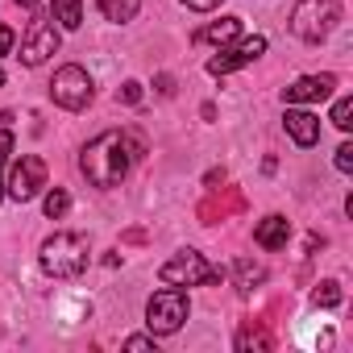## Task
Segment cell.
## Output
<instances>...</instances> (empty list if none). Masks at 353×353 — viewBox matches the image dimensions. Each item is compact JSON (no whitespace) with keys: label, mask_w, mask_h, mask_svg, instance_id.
Returning a JSON list of instances; mask_svg holds the SVG:
<instances>
[{"label":"cell","mask_w":353,"mask_h":353,"mask_svg":"<svg viewBox=\"0 0 353 353\" xmlns=\"http://www.w3.org/2000/svg\"><path fill=\"white\" fill-rule=\"evenodd\" d=\"M141 154H145L141 133L108 129V133H100L96 141H88V150L79 154V170L88 174V183H92V188H117Z\"/></svg>","instance_id":"obj_1"},{"label":"cell","mask_w":353,"mask_h":353,"mask_svg":"<svg viewBox=\"0 0 353 353\" xmlns=\"http://www.w3.org/2000/svg\"><path fill=\"white\" fill-rule=\"evenodd\" d=\"M88 262H92L88 237H79V233H54L42 245V270L50 279H79L88 270Z\"/></svg>","instance_id":"obj_2"},{"label":"cell","mask_w":353,"mask_h":353,"mask_svg":"<svg viewBox=\"0 0 353 353\" xmlns=\"http://www.w3.org/2000/svg\"><path fill=\"white\" fill-rule=\"evenodd\" d=\"M341 21V0H299L291 9V30L303 42H320L336 30Z\"/></svg>","instance_id":"obj_3"},{"label":"cell","mask_w":353,"mask_h":353,"mask_svg":"<svg viewBox=\"0 0 353 353\" xmlns=\"http://www.w3.org/2000/svg\"><path fill=\"white\" fill-rule=\"evenodd\" d=\"M158 279L170 287H208V283H221V266H212L204 254H179L158 270Z\"/></svg>","instance_id":"obj_4"},{"label":"cell","mask_w":353,"mask_h":353,"mask_svg":"<svg viewBox=\"0 0 353 353\" xmlns=\"http://www.w3.org/2000/svg\"><path fill=\"white\" fill-rule=\"evenodd\" d=\"M188 320V295L183 291H158L150 303H145V324L154 336H170V332H179Z\"/></svg>","instance_id":"obj_5"},{"label":"cell","mask_w":353,"mask_h":353,"mask_svg":"<svg viewBox=\"0 0 353 353\" xmlns=\"http://www.w3.org/2000/svg\"><path fill=\"white\" fill-rule=\"evenodd\" d=\"M50 96H54V104L67 108V112L88 108V100H92V79H88V71L75 67V63H71V67H59L54 79H50Z\"/></svg>","instance_id":"obj_6"},{"label":"cell","mask_w":353,"mask_h":353,"mask_svg":"<svg viewBox=\"0 0 353 353\" xmlns=\"http://www.w3.org/2000/svg\"><path fill=\"white\" fill-rule=\"evenodd\" d=\"M42 188H46V162H42L38 154H26V158L13 166V174H9V196L26 204V200H34Z\"/></svg>","instance_id":"obj_7"},{"label":"cell","mask_w":353,"mask_h":353,"mask_svg":"<svg viewBox=\"0 0 353 353\" xmlns=\"http://www.w3.org/2000/svg\"><path fill=\"white\" fill-rule=\"evenodd\" d=\"M54 50H59V30H54L46 17L30 21L26 42H21V63H26V67H38V63H46Z\"/></svg>","instance_id":"obj_8"},{"label":"cell","mask_w":353,"mask_h":353,"mask_svg":"<svg viewBox=\"0 0 353 353\" xmlns=\"http://www.w3.org/2000/svg\"><path fill=\"white\" fill-rule=\"evenodd\" d=\"M258 54H266V38H245L241 46L212 54V59H208V75H229V71H237V67H250Z\"/></svg>","instance_id":"obj_9"},{"label":"cell","mask_w":353,"mask_h":353,"mask_svg":"<svg viewBox=\"0 0 353 353\" xmlns=\"http://www.w3.org/2000/svg\"><path fill=\"white\" fill-rule=\"evenodd\" d=\"M332 88H336V75H303L291 88H283V100L287 104H312V100H328Z\"/></svg>","instance_id":"obj_10"},{"label":"cell","mask_w":353,"mask_h":353,"mask_svg":"<svg viewBox=\"0 0 353 353\" xmlns=\"http://www.w3.org/2000/svg\"><path fill=\"white\" fill-rule=\"evenodd\" d=\"M283 125H287V133L295 137V145H303V150L320 141V121H316L312 112H291V108H287Z\"/></svg>","instance_id":"obj_11"},{"label":"cell","mask_w":353,"mask_h":353,"mask_svg":"<svg viewBox=\"0 0 353 353\" xmlns=\"http://www.w3.org/2000/svg\"><path fill=\"white\" fill-rule=\"evenodd\" d=\"M287 237H291V221H283V216H266V221L254 229V241H258L262 250H283Z\"/></svg>","instance_id":"obj_12"},{"label":"cell","mask_w":353,"mask_h":353,"mask_svg":"<svg viewBox=\"0 0 353 353\" xmlns=\"http://www.w3.org/2000/svg\"><path fill=\"white\" fill-rule=\"evenodd\" d=\"M237 34H241V17H221L216 26L200 30V34H196V42H221V46H225V42H233Z\"/></svg>","instance_id":"obj_13"},{"label":"cell","mask_w":353,"mask_h":353,"mask_svg":"<svg viewBox=\"0 0 353 353\" xmlns=\"http://www.w3.org/2000/svg\"><path fill=\"white\" fill-rule=\"evenodd\" d=\"M50 13H54V21L63 30H79L83 26V5H79V0H54Z\"/></svg>","instance_id":"obj_14"},{"label":"cell","mask_w":353,"mask_h":353,"mask_svg":"<svg viewBox=\"0 0 353 353\" xmlns=\"http://www.w3.org/2000/svg\"><path fill=\"white\" fill-rule=\"evenodd\" d=\"M141 9V0H100V13L108 21H133Z\"/></svg>","instance_id":"obj_15"},{"label":"cell","mask_w":353,"mask_h":353,"mask_svg":"<svg viewBox=\"0 0 353 353\" xmlns=\"http://www.w3.org/2000/svg\"><path fill=\"white\" fill-rule=\"evenodd\" d=\"M42 208H46V216H50V221H59V216H67V212H71V196H67L63 188H54V192L46 196V204H42Z\"/></svg>","instance_id":"obj_16"},{"label":"cell","mask_w":353,"mask_h":353,"mask_svg":"<svg viewBox=\"0 0 353 353\" xmlns=\"http://www.w3.org/2000/svg\"><path fill=\"white\" fill-rule=\"evenodd\" d=\"M262 279H266V270H262L258 262H250V258H241V262H237V283H241V291H250V287H254V283H262Z\"/></svg>","instance_id":"obj_17"},{"label":"cell","mask_w":353,"mask_h":353,"mask_svg":"<svg viewBox=\"0 0 353 353\" xmlns=\"http://www.w3.org/2000/svg\"><path fill=\"white\" fill-rule=\"evenodd\" d=\"M312 303H316V307H336V303H341V287H336L332 279L320 283V287L312 291Z\"/></svg>","instance_id":"obj_18"},{"label":"cell","mask_w":353,"mask_h":353,"mask_svg":"<svg viewBox=\"0 0 353 353\" xmlns=\"http://www.w3.org/2000/svg\"><path fill=\"white\" fill-rule=\"evenodd\" d=\"M332 125H336V129H349V125H353V100H349V96L336 100V108H332Z\"/></svg>","instance_id":"obj_19"},{"label":"cell","mask_w":353,"mask_h":353,"mask_svg":"<svg viewBox=\"0 0 353 353\" xmlns=\"http://www.w3.org/2000/svg\"><path fill=\"white\" fill-rule=\"evenodd\" d=\"M237 349H270V336H266V332H254V328H245V332L237 336Z\"/></svg>","instance_id":"obj_20"},{"label":"cell","mask_w":353,"mask_h":353,"mask_svg":"<svg viewBox=\"0 0 353 353\" xmlns=\"http://www.w3.org/2000/svg\"><path fill=\"white\" fill-rule=\"evenodd\" d=\"M336 170H345V174L353 170V145H349V141H345V145L336 150Z\"/></svg>","instance_id":"obj_21"},{"label":"cell","mask_w":353,"mask_h":353,"mask_svg":"<svg viewBox=\"0 0 353 353\" xmlns=\"http://www.w3.org/2000/svg\"><path fill=\"white\" fill-rule=\"evenodd\" d=\"M9 150H13V133H9V129H0V170H5ZM0 188H5V183H0ZM0 196H5V192H0Z\"/></svg>","instance_id":"obj_22"},{"label":"cell","mask_w":353,"mask_h":353,"mask_svg":"<svg viewBox=\"0 0 353 353\" xmlns=\"http://www.w3.org/2000/svg\"><path fill=\"white\" fill-rule=\"evenodd\" d=\"M13 38H17V34H13L9 26H0V59H5V54L13 50Z\"/></svg>","instance_id":"obj_23"},{"label":"cell","mask_w":353,"mask_h":353,"mask_svg":"<svg viewBox=\"0 0 353 353\" xmlns=\"http://www.w3.org/2000/svg\"><path fill=\"white\" fill-rule=\"evenodd\" d=\"M117 96H121L125 104H137V100H141V88H137V83H125V88H121Z\"/></svg>","instance_id":"obj_24"},{"label":"cell","mask_w":353,"mask_h":353,"mask_svg":"<svg viewBox=\"0 0 353 353\" xmlns=\"http://www.w3.org/2000/svg\"><path fill=\"white\" fill-rule=\"evenodd\" d=\"M183 5H188V9H200V13H208V9H216V5H221V0H183Z\"/></svg>","instance_id":"obj_25"},{"label":"cell","mask_w":353,"mask_h":353,"mask_svg":"<svg viewBox=\"0 0 353 353\" xmlns=\"http://www.w3.org/2000/svg\"><path fill=\"white\" fill-rule=\"evenodd\" d=\"M125 349H154V341H150V336H129Z\"/></svg>","instance_id":"obj_26"},{"label":"cell","mask_w":353,"mask_h":353,"mask_svg":"<svg viewBox=\"0 0 353 353\" xmlns=\"http://www.w3.org/2000/svg\"><path fill=\"white\" fill-rule=\"evenodd\" d=\"M17 5H26V9H34V5H38V0H17Z\"/></svg>","instance_id":"obj_27"},{"label":"cell","mask_w":353,"mask_h":353,"mask_svg":"<svg viewBox=\"0 0 353 353\" xmlns=\"http://www.w3.org/2000/svg\"><path fill=\"white\" fill-rule=\"evenodd\" d=\"M0 88H5V71H0Z\"/></svg>","instance_id":"obj_28"}]
</instances>
